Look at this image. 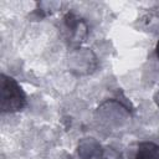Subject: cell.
I'll use <instances>...</instances> for the list:
<instances>
[{"label": "cell", "instance_id": "cell-1", "mask_svg": "<svg viewBox=\"0 0 159 159\" xmlns=\"http://www.w3.org/2000/svg\"><path fill=\"white\" fill-rule=\"evenodd\" d=\"M1 97L0 109L2 113H14L25 108L26 94L17 81L5 73H1Z\"/></svg>", "mask_w": 159, "mask_h": 159}, {"label": "cell", "instance_id": "cell-2", "mask_svg": "<svg viewBox=\"0 0 159 159\" xmlns=\"http://www.w3.org/2000/svg\"><path fill=\"white\" fill-rule=\"evenodd\" d=\"M66 29L70 31L71 39L73 41H78L81 39H84L87 35V25L83 20H81L77 15L73 12H67L63 17Z\"/></svg>", "mask_w": 159, "mask_h": 159}, {"label": "cell", "instance_id": "cell-3", "mask_svg": "<svg viewBox=\"0 0 159 159\" xmlns=\"http://www.w3.org/2000/svg\"><path fill=\"white\" fill-rule=\"evenodd\" d=\"M78 153L86 159H101L102 157L101 145L93 139L83 140L78 147Z\"/></svg>", "mask_w": 159, "mask_h": 159}, {"label": "cell", "instance_id": "cell-4", "mask_svg": "<svg viewBox=\"0 0 159 159\" xmlns=\"http://www.w3.org/2000/svg\"><path fill=\"white\" fill-rule=\"evenodd\" d=\"M134 159H159V144L154 142L139 143Z\"/></svg>", "mask_w": 159, "mask_h": 159}, {"label": "cell", "instance_id": "cell-5", "mask_svg": "<svg viewBox=\"0 0 159 159\" xmlns=\"http://www.w3.org/2000/svg\"><path fill=\"white\" fill-rule=\"evenodd\" d=\"M155 52H157V56L159 57V41H158V43H157V47H155Z\"/></svg>", "mask_w": 159, "mask_h": 159}]
</instances>
